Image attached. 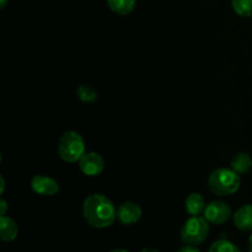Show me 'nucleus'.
Returning a JSON list of instances; mask_svg holds the SVG:
<instances>
[{
  "label": "nucleus",
  "mask_w": 252,
  "mask_h": 252,
  "mask_svg": "<svg viewBox=\"0 0 252 252\" xmlns=\"http://www.w3.org/2000/svg\"><path fill=\"white\" fill-rule=\"evenodd\" d=\"M6 4L7 0H0V7H1V9H4V7L6 6Z\"/></svg>",
  "instance_id": "4be33fe9"
},
{
  "label": "nucleus",
  "mask_w": 252,
  "mask_h": 252,
  "mask_svg": "<svg viewBox=\"0 0 252 252\" xmlns=\"http://www.w3.org/2000/svg\"><path fill=\"white\" fill-rule=\"evenodd\" d=\"M206 201L201 193H191L185 201V208L191 217L199 216L206 209Z\"/></svg>",
  "instance_id": "9b49d317"
},
{
  "label": "nucleus",
  "mask_w": 252,
  "mask_h": 252,
  "mask_svg": "<svg viewBox=\"0 0 252 252\" xmlns=\"http://www.w3.org/2000/svg\"><path fill=\"white\" fill-rule=\"evenodd\" d=\"M209 234V223L204 217L194 216L185 221L181 228V240L186 245L198 246L206 241Z\"/></svg>",
  "instance_id": "20e7f679"
},
{
  "label": "nucleus",
  "mask_w": 252,
  "mask_h": 252,
  "mask_svg": "<svg viewBox=\"0 0 252 252\" xmlns=\"http://www.w3.org/2000/svg\"><path fill=\"white\" fill-rule=\"evenodd\" d=\"M234 224L241 231L252 230V204L240 207L234 214Z\"/></svg>",
  "instance_id": "1a4fd4ad"
},
{
  "label": "nucleus",
  "mask_w": 252,
  "mask_h": 252,
  "mask_svg": "<svg viewBox=\"0 0 252 252\" xmlns=\"http://www.w3.org/2000/svg\"><path fill=\"white\" fill-rule=\"evenodd\" d=\"M86 153L85 140L80 133L66 130L58 143V154L65 162H79Z\"/></svg>",
  "instance_id": "7ed1b4c3"
},
{
  "label": "nucleus",
  "mask_w": 252,
  "mask_h": 252,
  "mask_svg": "<svg viewBox=\"0 0 252 252\" xmlns=\"http://www.w3.org/2000/svg\"><path fill=\"white\" fill-rule=\"evenodd\" d=\"M31 189L39 196H54L59 192V182L44 175H36L31 180Z\"/></svg>",
  "instance_id": "0eeeda50"
},
{
  "label": "nucleus",
  "mask_w": 252,
  "mask_h": 252,
  "mask_svg": "<svg viewBox=\"0 0 252 252\" xmlns=\"http://www.w3.org/2000/svg\"><path fill=\"white\" fill-rule=\"evenodd\" d=\"M76 95L83 102H95L98 98V94L93 86L80 85L76 89Z\"/></svg>",
  "instance_id": "2eb2a0df"
},
{
  "label": "nucleus",
  "mask_w": 252,
  "mask_h": 252,
  "mask_svg": "<svg viewBox=\"0 0 252 252\" xmlns=\"http://www.w3.org/2000/svg\"><path fill=\"white\" fill-rule=\"evenodd\" d=\"M137 0H107V5L115 14L125 16L134 10Z\"/></svg>",
  "instance_id": "ddd939ff"
},
{
  "label": "nucleus",
  "mask_w": 252,
  "mask_h": 252,
  "mask_svg": "<svg viewBox=\"0 0 252 252\" xmlns=\"http://www.w3.org/2000/svg\"><path fill=\"white\" fill-rule=\"evenodd\" d=\"M111 252H129V251L125 250V249H116V250H112Z\"/></svg>",
  "instance_id": "5701e85b"
},
{
  "label": "nucleus",
  "mask_w": 252,
  "mask_h": 252,
  "mask_svg": "<svg viewBox=\"0 0 252 252\" xmlns=\"http://www.w3.org/2000/svg\"><path fill=\"white\" fill-rule=\"evenodd\" d=\"M248 249H249V252H252V234H251V236H250V238H249Z\"/></svg>",
  "instance_id": "aec40b11"
},
{
  "label": "nucleus",
  "mask_w": 252,
  "mask_h": 252,
  "mask_svg": "<svg viewBox=\"0 0 252 252\" xmlns=\"http://www.w3.org/2000/svg\"><path fill=\"white\" fill-rule=\"evenodd\" d=\"M0 180H1V189H0V193H4V189H5V180H4V177H0Z\"/></svg>",
  "instance_id": "412c9836"
},
{
  "label": "nucleus",
  "mask_w": 252,
  "mask_h": 252,
  "mask_svg": "<svg viewBox=\"0 0 252 252\" xmlns=\"http://www.w3.org/2000/svg\"><path fill=\"white\" fill-rule=\"evenodd\" d=\"M231 6L239 16H252V0H231Z\"/></svg>",
  "instance_id": "4468645a"
},
{
  "label": "nucleus",
  "mask_w": 252,
  "mask_h": 252,
  "mask_svg": "<svg viewBox=\"0 0 252 252\" xmlns=\"http://www.w3.org/2000/svg\"><path fill=\"white\" fill-rule=\"evenodd\" d=\"M240 175L233 169L220 167L209 175L208 187L214 194L220 197L231 196L240 189Z\"/></svg>",
  "instance_id": "f03ea898"
},
{
  "label": "nucleus",
  "mask_w": 252,
  "mask_h": 252,
  "mask_svg": "<svg viewBox=\"0 0 252 252\" xmlns=\"http://www.w3.org/2000/svg\"><path fill=\"white\" fill-rule=\"evenodd\" d=\"M83 214L89 225L103 229L115 223L117 219V208L108 197L94 193L84 201Z\"/></svg>",
  "instance_id": "f257e3e1"
},
{
  "label": "nucleus",
  "mask_w": 252,
  "mask_h": 252,
  "mask_svg": "<svg viewBox=\"0 0 252 252\" xmlns=\"http://www.w3.org/2000/svg\"><path fill=\"white\" fill-rule=\"evenodd\" d=\"M142 208L138 203L127 201L117 208V218L125 225H133L142 218Z\"/></svg>",
  "instance_id": "6e6552de"
},
{
  "label": "nucleus",
  "mask_w": 252,
  "mask_h": 252,
  "mask_svg": "<svg viewBox=\"0 0 252 252\" xmlns=\"http://www.w3.org/2000/svg\"><path fill=\"white\" fill-rule=\"evenodd\" d=\"M208 252H241L240 249L229 240H218L212 244Z\"/></svg>",
  "instance_id": "dca6fc26"
},
{
  "label": "nucleus",
  "mask_w": 252,
  "mask_h": 252,
  "mask_svg": "<svg viewBox=\"0 0 252 252\" xmlns=\"http://www.w3.org/2000/svg\"><path fill=\"white\" fill-rule=\"evenodd\" d=\"M140 252H159L157 250V249H153V248H145V249H143L142 251Z\"/></svg>",
  "instance_id": "6ab92c4d"
},
{
  "label": "nucleus",
  "mask_w": 252,
  "mask_h": 252,
  "mask_svg": "<svg viewBox=\"0 0 252 252\" xmlns=\"http://www.w3.org/2000/svg\"><path fill=\"white\" fill-rule=\"evenodd\" d=\"M231 208L223 201H212L206 206L203 217L207 221L214 225H221L228 221L231 217Z\"/></svg>",
  "instance_id": "39448f33"
},
{
  "label": "nucleus",
  "mask_w": 252,
  "mask_h": 252,
  "mask_svg": "<svg viewBox=\"0 0 252 252\" xmlns=\"http://www.w3.org/2000/svg\"><path fill=\"white\" fill-rule=\"evenodd\" d=\"M19 228L15 220L10 217H0V239L4 243H11L17 238Z\"/></svg>",
  "instance_id": "9d476101"
},
{
  "label": "nucleus",
  "mask_w": 252,
  "mask_h": 252,
  "mask_svg": "<svg viewBox=\"0 0 252 252\" xmlns=\"http://www.w3.org/2000/svg\"><path fill=\"white\" fill-rule=\"evenodd\" d=\"M79 167L81 172L86 176H98L105 169V160L98 153L89 152L84 154L79 161Z\"/></svg>",
  "instance_id": "423d86ee"
},
{
  "label": "nucleus",
  "mask_w": 252,
  "mask_h": 252,
  "mask_svg": "<svg viewBox=\"0 0 252 252\" xmlns=\"http://www.w3.org/2000/svg\"><path fill=\"white\" fill-rule=\"evenodd\" d=\"M0 208H1V211H0V216H5L7 211V203L4 198L0 199Z\"/></svg>",
  "instance_id": "a211bd4d"
},
{
  "label": "nucleus",
  "mask_w": 252,
  "mask_h": 252,
  "mask_svg": "<svg viewBox=\"0 0 252 252\" xmlns=\"http://www.w3.org/2000/svg\"><path fill=\"white\" fill-rule=\"evenodd\" d=\"M177 252H201V251H199V249H197V246L186 245V246H184V248L180 249Z\"/></svg>",
  "instance_id": "f3484780"
},
{
  "label": "nucleus",
  "mask_w": 252,
  "mask_h": 252,
  "mask_svg": "<svg viewBox=\"0 0 252 252\" xmlns=\"http://www.w3.org/2000/svg\"><path fill=\"white\" fill-rule=\"evenodd\" d=\"M231 169L239 175H244L249 172V170L252 167V159L248 153H236L230 161Z\"/></svg>",
  "instance_id": "f8f14e48"
}]
</instances>
